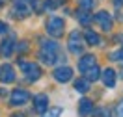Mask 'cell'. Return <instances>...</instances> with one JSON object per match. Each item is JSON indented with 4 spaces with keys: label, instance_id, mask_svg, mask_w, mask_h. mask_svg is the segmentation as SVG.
Returning <instances> with one entry per match:
<instances>
[{
    "label": "cell",
    "instance_id": "6da1fadb",
    "mask_svg": "<svg viewBox=\"0 0 123 117\" xmlns=\"http://www.w3.org/2000/svg\"><path fill=\"white\" fill-rule=\"evenodd\" d=\"M39 58H41V61L47 63V65L56 63V60H60V47H58V43H56V41H43Z\"/></svg>",
    "mask_w": 123,
    "mask_h": 117
},
{
    "label": "cell",
    "instance_id": "7a4b0ae2",
    "mask_svg": "<svg viewBox=\"0 0 123 117\" xmlns=\"http://www.w3.org/2000/svg\"><path fill=\"white\" fill-rule=\"evenodd\" d=\"M47 33L52 37H60L63 33V21L60 17H49L47 21Z\"/></svg>",
    "mask_w": 123,
    "mask_h": 117
},
{
    "label": "cell",
    "instance_id": "3957f363",
    "mask_svg": "<svg viewBox=\"0 0 123 117\" xmlns=\"http://www.w3.org/2000/svg\"><path fill=\"white\" fill-rule=\"evenodd\" d=\"M21 69H23V72L26 74L28 80H37L41 76V69L32 61H21Z\"/></svg>",
    "mask_w": 123,
    "mask_h": 117
},
{
    "label": "cell",
    "instance_id": "277c9868",
    "mask_svg": "<svg viewBox=\"0 0 123 117\" xmlns=\"http://www.w3.org/2000/svg\"><path fill=\"white\" fill-rule=\"evenodd\" d=\"M69 50L73 54H80L82 52V35L77 30L71 32V35H69Z\"/></svg>",
    "mask_w": 123,
    "mask_h": 117
},
{
    "label": "cell",
    "instance_id": "5b68a950",
    "mask_svg": "<svg viewBox=\"0 0 123 117\" xmlns=\"http://www.w3.org/2000/svg\"><path fill=\"white\" fill-rule=\"evenodd\" d=\"M28 100H30V93L26 89H15L11 93V104H15V106H24Z\"/></svg>",
    "mask_w": 123,
    "mask_h": 117
},
{
    "label": "cell",
    "instance_id": "8992f818",
    "mask_svg": "<svg viewBox=\"0 0 123 117\" xmlns=\"http://www.w3.org/2000/svg\"><path fill=\"white\" fill-rule=\"evenodd\" d=\"M54 78L58 80V82H62V84H65V82H69L71 78H73V69L71 67H58V69L54 71Z\"/></svg>",
    "mask_w": 123,
    "mask_h": 117
},
{
    "label": "cell",
    "instance_id": "52a82bcc",
    "mask_svg": "<svg viewBox=\"0 0 123 117\" xmlns=\"http://www.w3.org/2000/svg\"><path fill=\"white\" fill-rule=\"evenodd\" d=\"M0 80H2L4 84H11V82L15 80V71H13V67H11L9 63H4V65L0 67Z\"/></svg>",
    "mask_w": 123,
    "mask_h": 117
},
{
    "label": "cell",
    "instance_id": "ba28073f",
    "mask_svg": "<svg viewBox=\"0 0 123 117\" xmlns=\"http://www.w3.org/2000/svg\"><path fill=\"white\" fill-rule=\"evenodd\" d=\"M95 22L99 24L103 30H112V19H110V15H108L106 11H99L97 15H95Z\"/></svg>",
    "mask_w": 123,
    "mask_h": 117
},
{
    "label": "cell",
    "instance_id": "9c48e42d",
    "mask_svg": "<svg viewBox=\"0 0 123 117\" xmlns=\"http://www.w3.org/2000/svg\"><path fill=\"white\" fill-rule=\"evenodd\" d=\"M34 104H36L34 108H36L37 113H45L47 108H49V99H47V95H43V93L36 95V97H34Z\"/></svg>",
    "mask_w": 123,
    "mask_h": 117
},
{
    "label": "cell",
    "instance_id": "30bf717a",
    "mask_svg": "<svg viewBox=\"0 0 123 117\" xmlns=\"http://www.w3.org/2000/svg\"><path fill=\"white\" fill-rule=\"evenodd\" d=\"M13 8H15L17 15H21V17L28 15L32 11V6L28 4V0H15V2H13Z\"/></svg>",
    "mask_w": 123,
    "mask_h": 117
},
{
    "label": "cell",
    "instance_id": "8fae6325",
    "mask_svg": "<svg viewBox=\"0 0 123 117\" xmlns=\"http://www.w3.org/2000/svg\"><path fill=\"white\" fill-rule=\"evenodd\" d=\"M95 65V56H82V60L78 61V71L80 72H86V71L90 69V67H93Z\"/></svg>",
    "mask_w": 123,
    "mask_h": 117
},
{
    "label": "cell",
    "instance_id": "7c38bea8",
    "mask_svg": "<svg viewBox=\"0 0 123 117\" xmlns=\"http://www.w3.org/2000/svg\"><path fill=\"white\" fill-rule=\"evenodd\" d=\"M103 82H105V86H106V87H114L116 86V72L112 69L103 71Z\"/></svg>",
    "mask_w": 123,
    "mask_h": 117
},
{
    "label": "cell",
    "instance_id": "4fadbf2b",
    "mask_svg": "<svg viewBox=\"0 0 123 117\" xmlns=\"http://www.w3.org/2000/svg\"><path fill=\"white\" fill-rule=\"evenodd\" d=\"M80 115L82 117H86V115H92V111H93V104H92V100H88V99H82L80 100Z\"/></svg>",
    "mask_w": 123,
    "mask_h": 117
},
{
    "label": "cell",
    "instance_id": "5bb4252c",
    "mask_svg": "<svg viewBox=\"0 0 123 117\" xmlns=\"http://www.w3.org/2000/svg\"><path fill=\"white\" fill-rule=\"evenodd\" d=\"M13 48H15V45H13V41L11 39H8V41H2V45H0V52H2V56H11V52H13Z\"/></svg>",
    "mask_w": 123,
    "mask_h": 117
},
{
    "label": "cell",
    "instance_id": "9a60e30c",
    "mask_svg": "<svg viewBox=\"0 0 123 117\" xmlns=\"http://www.w3.org/2000/svg\"><path fill=\"white\" fill-rule=\"evenodd\" d=\"M75 89H77L78 93H86V91L90 89V80H86V78H78L77 82H75Z\"/></svg>",
    "mask_w": 123,
    "mask_h": 117
},
{
    "label": "cell",
    "instance_id": "2e32d148",
    "mask_svg": "<svg viewBox=\"0 0 123 117\" xmlns=\"http://www.w3.org/2000/svg\"><path fill=\"white\" fill-rule=\"evenodd\" d=\"M84 37H86V41H88L90 45H101V43H103V41H101V37L95 33V32H92V30H86Z\"/></svg>",
    "mask_w": 123,
    "mask_h": 117
},
{
    "label": "cell",
    "instance_id": "e0dca14e",
    "mask_svg": "<svg viewBox=\"0 0 123 117\" xmlns=\"http://www.w3.org/2000/svg\"><path fill=\"white\" fill-rule=\"evenodd\" d=\"M99 72H101V69L97 67V65L90 67V69H88V71L84 72V74H86V80H92V82H95V80L99 78Z\"/></svg>",
    "mask_w": 123,
    "mask_h": 117
},
{
    "label": "cell",
    "instance_id": "ac0fdd59",
    "mask_svg": "<svg viewBox=\"0 0 123 117\" xmlns=\"http://www.w3.org/2000/svg\"><path fill=\"white\" fill-rule=\"evenodd\" d=\"M77 19L82 24H90L92 22V15L88 13V9H82V8H80V11H77Z\"/></svg>",
    "mask_w": 123,
    "mask_h": 117
},
{
    "label": "cell",
    "instance_id": "d6986e66",
    "mask_svg": "<svg viewBox=\"0 0 123 117\" xmlns=\"http://www.w3.org/2000/svg\"><path fill=\"white\" fill-rule=\"evenodd\" d=\"M110 60H114V61H123V50H114V52L110 54Z\"/></svg>",
    "mask_w": 123,
    "mask_h": 117
},
{
    "label": "cell",
    "instance_id": "ffe728a7",
    "mask_svg": "<svg viewBox=\"0 0 123 117\" xmlns=\"http://www.w3.org/2000/svg\"><path fill=\"white\" fill-rule=\"evenodd\" d=\"M60 6V0H47L45 2V8L47 9H56Z\"/></svg>",
    "mask_w": 123,
    "mask_h": 117
},
{
    "label": "cell",
    "instance_id": "44dd1931",
    "mask_svg": "<svg viewBox=\"0 0 123 117\" xmlns=\"http://www.w3.org/2000/svg\"><path fill=\"white\" fill-rule=\"evenodd\" d=\"M93 6V0H80V8L82 9H92Z\"/></svg>",
    "mask_w": 123,
    "mask_h": 117
},
{
    "label": "cell",
    "instance_id": "7402d4cb",
    "mask_svg": "<svg viewBox=\"0 0 123 117\" xmlns=\"http://www.w3.org/2000/svg\"><path fill=\"white\" fill-rule=\"evenodd\" d=\"M60 111H62L60 108H54V110H50V111H49L45 117H58V115H60Z\"/></svg>",
    "mask_w": 123,
    "mask_h": 117
},
{
    "label": "cell",
    "instance_id": "603a6c76",
    "mask_svg": "<svg viewBox=\"0 0 123 117\" xmlns=\"http://www.w3.org/2000/svg\"><path fill=\"white\" fill-rule=\"evenodd\" d=\"M6 30H8L6 22H0V35H2V33H6Z\"/></svg>",
    "mask_w": 123,
    "mask_h": 117
},
{
    "label": "cell",
    "instance_id": "cb8c5ba5",
    "mask_svg": "<svg viewBox=\"0 0 123 117\" xmlns=\"http://www.w3.org/2000/svg\"><path fill=\"white\" fill-rule=\"evenodd\" d=\"M117 115H119V117H123V102L119 104V106H117Z\"/></svg>",
    "mask_w": 123,
    "mask_h": 117
},
{
    "label": "cell",
    "instance_id": "d4e9b609",
    "mask_svg": "<svg viewBox=\"0 0 123 117\" xmlns=\"http://www.w3.org/2000/svg\"><path fill=\"white\" fill-rule=\"evenodd\" d=\"M114 4H116V8H119V6H123V0H114Z\"/></svg>",
    "mask_w": 123,
    "mask_h": 117
},
{
    "label": "cell",
    "instance_id": "484cf974",
    "mask_svg": "<svg viewBox=\"0 0 123 117\" xmlns=\"http://www.w3.org/2000/svg\"><path fill=\"white\" fill-rule=\"evenodd\" d=\"M2 4H4V2H2V0H0V8H2Z\"/></svg>",
    "mask_w": 123,
    "mask_h": 117
},
{
    "label": "cell",
    "instance_id": "4316f807",
    "mask_svg": "<svg viewBox=\"0 0 123 117\" xmlns=\"http://www.w3.org/2000/svg\"><path fill=\"white\" fill-rule=\"evenodd\" d=\"M121 78H123V71H121Z\"/></svg>",
    "mask_w": 123,
    "mask_h": 117
},
{
    "label": "cell",
    "instance_id": "83f0119b",
    "mask_svg": "<svg viewBox=\"0 0 123 117\" xmlns=\"http://www.w3.org/2000/svg\"><path fill=\"white\" fill-rule=\"evenodd\" d=\"M15 117H17V115H15Z\"/></svg>",
    "mask_w": 123,
    "mask_h": 117
}]
</instances>
